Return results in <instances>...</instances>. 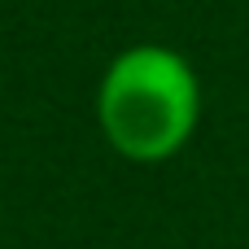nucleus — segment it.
<instances>
[{
	"label": "nucleus",
	"mask_w": 249,
	"mask_h": 249,
	"mask_svg": "<svg viewBox=\"0 0 249 249\" xmlns=\"http://www.w3.org/2000/svg\"><path fill=\"white\" fill-rule=\"evenodd\" d=\"M201 123V79L166 44L123 48L96 83V127L127 162L175 158Z\"/></svg>",
	"instance_id": "f257e3e1"
}]
</instances>
